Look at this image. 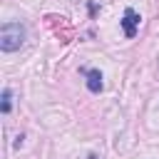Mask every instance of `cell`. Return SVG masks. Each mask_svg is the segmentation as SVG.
Masks as SVG:
<instances>
[{"label":"cell","instance_id":"5","mask_svg":"<svg viewBox=\"0 0 159 159\" xmlns=\"http://www.w3.org/2000/svg\"><path fill=\"white\" fill-rule=\"evenodd\" d=\"M87 159H97V157H94V154H89V157H87Z\"/></svg>","mask_w":159,"mask_h":159},{"label":"cell","instance_id":"4","mask_svg":"<svg viewBox=\"0 0 159 159\" xmlns=\"http://www.w3.org/2000/svg\"><path fill=\"white\" fill-rule=\"evenodd\" d=\"M10 107H12V92H10V89H2V102H0V112H2V114H7V112H10Z\"/></svg>","mask_w":159,"mask_h":159},{"label":"cell","instance_id":"1","mask_svg":"<svg viewBox=\"0 0 159 159\" xmlns=\"http://www.w3.org/2000/svg\"><path fill=\"white\" fill-rule=\"evenodd\" d=\"M25 42V27L20 22H5L0 27V50L2 52H15Z\"/></svg>","mask_w":159,"mask_h":159},{"label":"cell","instance_id":"2","mask_svg":"<svg viewBox=\"0 0 159 159\" xmlns=\"http://www.w3.org/2000/svg\"><path fill=\"white\" fill-rule=\"evenodd\" d=\"M137 27H139V15L132 7H127L124 15H122V30H124V35L127 37H134L137 35Z\"/></svg>","mask_w":159,"mask_h":159},{"label":"cell","instance_id":"3","mask_svg":"<svg viewBox=\"0 0 159 159\" xmlns=\"http://www.w3.org/2000/svg\"><path fill=\"white\" fill-rule=\"evenodd\" d=\"M87 89L89 92H102V72L99 70H87Z\"/></svg>","mask_w":159,"mask_h":159}]
</instances>
